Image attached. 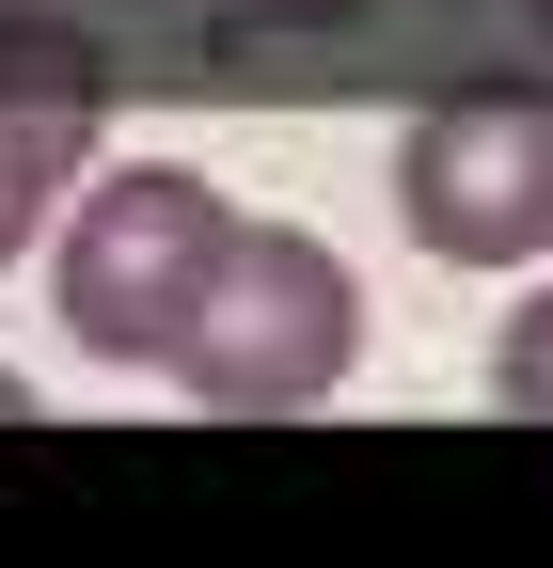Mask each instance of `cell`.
I'll list each match as a JSON object with an SVG mask.
<instances>
[{
	"instance_id": "obj_1",
	"label": "cell",
	"mask_w": 553,
	"mask_h": 568,
	"mask_svg": "<svg viewBox=\"0 0 553 568\" xmlns=\"http://www.w3.org/2000/svg\"><path fill=\"white\" fill-rule=\"evenodd\" d=\"M349 364H364V284L332 268V237H301V222H222V253H205L190 316L159 347V379L190 410H238V426L316 410Z\"/></svg>"
},
{
	"instance_id": "obj_2",
	"label": "cell",
	"mask_w": 553,
	"mask_h": 568,
	"mask_svg": "<svg viewBox=\"0 0 553 568\" xmlns=\"http://www.w3.org/2000/svg\"><path fill=\"white\" fill-rule=\"evenodd\" d=\"M222 222H238V205L205 190V174H174V159L80 190V222H63V268H48V284H63V316H80L95 364H159V347H174V316H190L205 253H222Z\"/></svg>"
},
{
	"instance_id": "obj_3",
	"label": "cell",
	"mask_w": 553,
	"mask_h": 568,
	"mask_svg": "<svg viewBox=\"0 0 553 568\" xmlns=\"http://www.w3.org/2000/svg\"><path fill=\"white\" fill-rule=\"evenodd\" d=\"M395 205L443 268H553V95H459L395 142Z\"/></svg>"
},
{
	"instance_id": "obj_4",
	"label": "cell",
	"mask_w": 553,
	"mask_h": 568,
	"mask_svg": "<svg viewBox=\"0 0 553 568\" xmlns=\"http://www.w3.org/2000/svg\"><path fill=\"white\" fill-rule=\"evenodd\" d=\"M95 159V63H32V80H0V268L48 237V205L80 190Z\"/></svg>"
},
{
	"instance_id": "obj_5",
	"label": "cell",
	"mask_w": 553,
	"mask_h": 568,
	"mask_svg": "<svg viewBox=\"0 0 553 568\" xmlns=\"http://www.w3.org/2000/svg\"><path fill=\"white\" fill-rule=\"evenodd\" d=\"M491 395L553 426V284H537V301H522V316H506V347H491Z\"/></svg>"
},
{
	"instance_id": "obj_6",
	"label": "cell",
	"mask_w": 553,
	"mask_h": 568,
	"mask_svg": "<svg viewBox=\"0 0 553 568\" xmlns=\"http://www.w3.org/2000/svg\"><path fill=\"white\" fill-rule=\"evenodd\" d=\"M0 426H32V379H0Z\"/></svg>"
}]
</instances>
